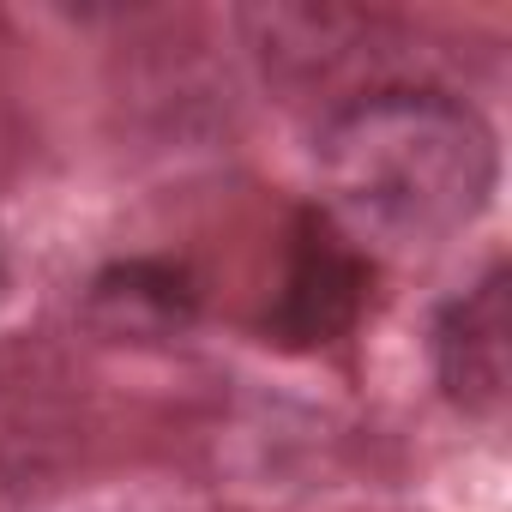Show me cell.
I'll use <instances>...</instances> for the list:
<instances>
[{
  "label": "cell",
  "mask_w": 512,
  "mask_h": 512,
  "mask_svg": "<svg viewBox=\"0 0 512 512\" xmlns=\"http://www.w3.org/2000/svg\"><path fill=\"white\" fill-rule=\"evenodd\" d=\"M368 253L350 229L332 223V211H308L296 217L290 235V260H284V284L278 302L266 308V332L290 350H314L344 338L362 320L368 302Z\"/></svg>",
  "instance_id": "cell-2"
},
{
  "label": "cell",
  "mask_w": 512,
  "mask_h": 512,
  "mask_svg": "<svg viewBox=\"0 0 512 512\" xmlns=\"http://www.w3.org/2000/svg\"><path fill=\"white\" fill-rule=\"evenodd\" d=\"M434 380L464 416H494L512 380V308H506V266L494 260L464 296L434 314Z\"/></svg>",
  "instance_id": "cell-3"
},
{
  "label": "cell",
  "mask_w": 512,
  "mask_h": 512,
  "mask_svg": "<svg viewBox=\"0 0 512 512\" xmlns=\"http://www.w3.org/2000/svg\"><path fill=\"white\" fill-rule=\"evenodd\" d=\"M91 302L103 320H115L121 332H163V326H187L193 314V278L169 260H121L91 284Z\"/></svg>",
  "instance_id": "cell-4"
},
{
  "label": "cell",
  "mask_w": 512,
  "mask_h": 512,
  "mask_svg": "<svg viewBox=\"0 0 512 512\" xmlns=\"http://www.w3.org/2000/svg\"><path fill=\"white\" fill-rule=\"evenodd\" d=\"M320 175L338 229L428 253L488 211L500 157L488 121L458 91L392 79L326 115Z\"/></svg>",
  "instance_id": "cell-1"
},
{
  "label": "cell",
  "mask_w": 512,
  "mask_h": 512,
  "mask_svg": "<svg viewBox=\"0 0 512 512\" xmlns=\"http://www.w3.org/2000/svg\"><path fill=\"white\" fill-rule=\"evenodd\" d=\"M0 296H7V247H0Z\"/></svg>",
  "instance_id": "cell-5"
}]
</instances>
